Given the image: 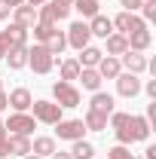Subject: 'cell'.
I'll return each instance as SVG.
<instances>
[{
	"label": "cell",
	"mask_w": 156,
	"mask_h": 159,
	"mask_svg": "<svg viewBox=\"0 0 156 159\" xmlns=\"http://www.w3.org/2000/svg\"><path fill=\"white\" fill-rule=\"evenodd\" d=\"M28 67H31L34 74H49V70L55 67V55H52L43 43H34V46H28Z\"/></svg>",
	"instance_id": "cell-1"
},
{
	"label": "cell",
	"mask_w": 156,
	"mask_h": 159,
	"mask_svg": "<svg viewBox=\"0 0 156 159\" xmlns=\"http://www.w3.org/2000/svg\"><path fill=\"white\" fill-rule=\"evenodd\" d=\"M52 98H55V104L61 110H71V107H80V89L74 83L58 80V83H52Z\"/></svg>",
	"instance_id": "cell-2"
},
{
	"label": "cell",
	"mask_w": 156,
	"mask_h": 159,
	"mask_svg": "<svg viewBox=\"0 0 156 159\" xmlns=\"http://www.w3.org/2000/svg\"><path fill=\"white\" fill-rule=\"evenodd\" d=\"M31 110H34L31 116L37 119V122H43V125H55L58 119H64L61 116V107L55 104V101H34Z\"/></svg>",
	"instance_id": "cell-3"
},
{
	"label": "cell",
	"mask_w": 156,
	"mask_h": 159,
	"mask_svg": "<svg viewBox=\"0 0 156 159\" xmlns=\"http://www.w3.org/2000/svg\"><path fill=\"white\" fill-rule=\"evenodd\" d=\"M6 125V135H34V129H37V119L31 116V113H12L9 122H3Z\"/></svg>",
	"instance_id": "cell-4"
},
{
	"label": "cell",
	"mask_w": 156,
	"mask_h": 159,
	"mask_svg": "<svg viewBox=\"0 0 156 159\" xmlns=\"http://www.w3.org/2000/svg\"><path fill=\"white\" fill-rule=\"evenodd\" d=\"M110 21H113L117 34H126V37H129V34H135V31H144V28H147V21L141 19V16H135V12H126V9L119 12L117 19H110Z\"/></svg>",
	"instance_id": "cell-5"
},
{
	"label": "cell",
	"mask_w": 156,
	"mask_h": 159,
	"mask_svg": "<svg viewBox=\"0 0 156 159\" xmlns=\"http://www.w3.org/2000/svg\"><path fill=\"white\" fill-rule=\"evenodd\" d=\"M71 16V6H64V3H43L37 6V21H49V25H58L61 19H67Z\"/></svg>",
	"instance_id": "cell-6"
},
{
	"label": "cell",
	"mask_w": 156,
	"mask_h": 159,
	"mask_svg": "<svg viewBox=\"0 0 156 159\" xmlns=\"http://www.w3.org/2000/svg\"><path fill=\"white\" fill-rule=\"evenodd\" d=\"M55 135H58V141H80L86 135V125H83V119H58Z\"/></svg>",
	"instance_id": "cell-7"
},
{
	"label": "cell",
	"mask_w": 156,
	"mask_h": 159,
	"mask_svg": "<svg viewBox=\"0 0 156 159\" xmlns=\"http://www.w3.org/2000/svg\"><path fill=\"white\" fill-rule=\"evenodd\" d=\"M119 64H122V67H126L129 74H138V77H141V74H144V70L150 67L147 55H144V52H132V49H126V52L119 55Z\"/></svg>",
	"instance_id": "cell-8"
},
{
	"label": "cell",
	"mask_w": 156,
	"mask_h": 159,
	"mask_svg": "<svg viewBox=\"0 0 156 159\" xmlns=\"http://www.w3.org/2000/svg\"><path fill=\"white\" fill-rule=\"evenodd\" d=\"M67 46H74V49H83V46H89V40H92V34H89V25L86 21H74L71 28H67Z\"/></svg>",
	"instance_id": "cell-9"
},
{
	"label": "cell",
	"mask_w": 156,
	"mask_h": 159,
	"mask_svg": "<svg viewBox=\"0 0 156 159\" xmlns=\"http://www.w3.org/2000/svg\"><path fill=\"white\" fill-rule=\"evenodd\" d=\"M6 101H9V107H12L16 113H28L31 104H34V95H31L25 86H19V89H12V92L6 95Z\"/></svg>",
	"instance_id": "cell-10"
},
{
	"label": "cell",
	"mask_w": 156,
	"mask_h": 159,
	"mask_svg": "<svg viewBox=\"0 0 156 159\" xmlns=\"http://www.w3.org/2000/svg\"><path fill=\"white\" fill-rule=\"evenodd\" d=\"M117 92L122 95V98H135L138 92H141V80H138V74L122 70V74L117 77Z\"/></svg>",
	"instance_id": "cell-11"
},
{
	"label": "cell",
	"mask_w": 156,
	"mask_h": 159,
	"mask_svg": "<svg viewBox=\"0 0 156 159\" xmlns=\"http://www.w3.org/2000/svg\"><path fill=\"white\" fill-rule=\"evenodd\" d=\"M12 21L31 31V28L37 25V6H28V3H21V6H12Z\"/></svg>",
	"instance_id": "cell-12"
},
{
	"label": "cell",
	"mask_w": 156,
	"mask_h": 159,
	"mask_svg": "<svg viewBox=\"0 0 156 159\" xmlns=\"http://www.w3.org/2000/svg\"><path fill=\"white\" fill-rule=\"evenodd\" d=\"M89 110L92 113H101V116H110L113 113V95L110 92H92V104H89Z\"/></svg>",
	"instance_id": "cell-13"
},
{
	"label": "cell",
	"mask_w": 156,
	"mask_h": 159,
	"mask_svg": "<svg viewBox=\"0 0 156 159\" xmlns=\"http://www.w3.org/2000/svg\"><path fill=\"white\" fill-rule=\"evenodd\" d=\"M0 37L6 40V46L12 49V46H28V28H21V25H9L6 31H0Z\"/></svg>",
	"instance_id": "cell-14"
},
{
	"label": "cell",
	"mask_w": 156,
	"mask_h": 159,
	"mask_svg": "<svg viewBox=\"0 0 156 159\" xmlns=\"http://www.w3.org/2000/svg\"><path fill=\"white\" fill-rule=\"evenodd\" d=\"M95 70L101 74V80H117L119 74H122V64H119V58H113V55H101Z\"/></svg>",
	"instance_id": "cell-15"
},
{
	"label": "cell",
	"mask_w": 156,
	"mask_h": 159,
	"mask_svg": "<svg viewBox=\"0 0 156 159\" xmlns=\"http://www.w3.org/2000/svg\"><path fill=\"white\" fill-rule=\"evenodd\" d=\"M89 34H92V37H110V34H113V21L107 19V16H101V12H98V16H92V19H89Z\"/></svg>",
	"instance_id": "cell-16"
},
{
	"label": "cell",
	"mask_w": 156,
	"mask_h": 159,
	"mask_svg": "<svg viewBox=\"0 0 156 159\" xmlns=\"http://www.w3.org/2000/svg\"><path fill=\"white\" fill-rule=\"evenodd\" d=\"M129 132H132V141H147L153 125L147 122V116H129Z\"/></svg>",
	"instance_id": "cell-17"
},
{
	"label": "cell",
	"mask_w": 156,
	"mask_h": 159,
	"mask_svg": "<svg viewBox=\"0 0 156 159\" xmlns=\"http://www.w3.org/2000/svg\"><path fill=\"white\" fill-rule=\"evenodd\" d=\"M6 147L12 156H28L31 153V138L28 135H6Z\"/></svg>",
	"instance_id": "cell-18"
},
{
	"label": "cell",
	"mask_w": 156,
	"mask_h": 159,
	"mask_svg": "<svg viewBox=\"0 0 156 159\" xmlns=\"http://www.w3.org/2000/svg\"><path fill=\"white\" fill-rule=\"evenodd\" d=\"M31 153L40 159H46V156H52L55 153V138H49V135H40V138L31 141Z\"/></svg>",
	"instance_id": "cell-19"
},
{
	"label": "cell",
	"mask_w": 156,
	"mask_h": 159,
	"mask_svg": "<svg viewBox=\"0 0 156 159\" xmlns=\"http://www.w3.org/2000/svg\"><path fill=\"white\" fill-rule=\"evenodd\" d=\"M6 64H9V70H21V67H28V46H12L9 52H6Z\"/></svg>",
	"instance_id": "cell-20"
},
{
	"label": "cell",
	"mask_w": 156,
	"mask_h": 159,
	"mask_svg": "<svg viewBox=\"0 0 156 159\" xmlns=\"http://www.w3.org/2000/svg\"><path fill=\"white\" fill-rule=\"evenodd\" d=\"M129 49L132 52H144V49H150V43H153V34L144 28V31H135V34H129Z\"/></svg>",
	"instance_id": "cell-21"
},
{
	"label": "cell",
	"mask_w": 156,
	"mask_h": 159,
	"mask_svg": "<svg viewBox=\"0 0 156 159\" xmlns=\"http://www.w3.org/2000/svg\"><path fill=\"white\" fill-rule=\"evenodd\" d=\"M101 55H104V52H101L98 46H83L80 55H77V64H80V67H98Z\"/></svg>",
	"instance_id": "cell-22"
},
{
	"label": "cell",
	"mask_w": 156,
	"mask_h": 159,
	"mask_svg": "<svg viewBox=\"0 0 156 159\" xmlns=\"http://www.w3.org/2000/svg\"><path fill=\"white\" fill-rule=\"evenodd\" d=\"M104 43H107V55H113V58H119L126 49H129V40H126V34H110V37H104Z\"/></svg>",
	"instance_id": "cell-23"
},
{
	"label": "cell",
	"mask_w": 156,
	"mask_h": 159,
	"mask_svg": "<svg viewBox=\"0 0 156 159\" xmlns=\"http://www.w3.org/2000/svg\"><path fill=\"white\" fill-rule=\"evenodd\" d=\"M77 80H83V89H89V92H98L101 89V74H98L95 67H83Z\"/></svg>",
	"instance_id": "cell-24"
},
{
	"label": "cell",
	"mask_w": 156,
	"mask_h": 159,
	"mask_svg": "<svg viewBox=\"0 0 156 159\" xmlns=\"http://www.w3.org/2000/svg\"><path fill=\"white\" fill-rule=\"evenodd\" d=\"M80 70H83V67L77 64V58H64V61L58 64V74H61L64 83H74V80L80 77Z\"/></svg>",
	"instance_id": "cell-25"
},
{
	"label": "cell",
	"mask_w": 156,
	"mask_h": 159,
	"mask_svg": "<svg viewBox=\"0 0 156 159\" xmlns=\"http://www.w3.org/2000/svg\"><path fill=\"white\" fill-rule=\"evenodd\" d=\"M83 125H86V132H104V129H107V116L86 110V116H83Z\"/></svg>",
	"instance_id": "cell-26"
},
{
	"label": "cell",
	"mask_w": 156,
	"mask_h": 159,
	"mask_svg": "<svg viewBox=\"0 0 156 159\" xmlns=\"http://www.w3.org/2000/svg\"><path fill=\"white\" fill-rule=\"evenodd\" d=\"M71 144H74V147H71V156L74 159H95V147H92V144H89V141H71Z\"/></svg>",
	"instance_id": "cell-27"
},
{
	"label": "cell",
	"mask_w": 156,
	"mask_h": 159,
	"mask_svg": "<svg viewBox=\"0 0 156 159\" xmlns=\"http://www.w3.org/2000/svg\"><path fill=\"white\" fill-rule=\"evenodd\" d=\"M43 46H46V49H49V52H52V55L58 58L61 52H64V46H67V37H64L61 31H55L52 37H49V40H46V43H43Z\"/></svg>",
	"instance_id": "cell-28"
},
{
	"label": "cell",
	"mask_w": 156,
	"mask_h": 159,
	"mask_svg": "<svg viewBox=\"0 0 156 159\" xmlns=\"http://www.w3.org/2000/svg\"><path fill=\"white\" fill-rule=\"evenodd\" d=\"M71 9H77L83 19H92V16H98V0H74Z\"/></svg>",
	"instance_id": "cell-29"
},
{
	"label": "cell",
	"mask_w": 156,
	"mask_h": 159,
	"mask_svg": "<svg viewBox=\"0 0 156 159\" xmlns=\"http://www.w3.org/2000/svg\"><path fill=\"white\" fill-rule=\"evenodd\" d=\"M31 31H34V37H37L40 43H46V40L52 37V34H55L58 28H55V25H49V21H37V25H34Z\"/></svg>",
	"instance_id": "cell-30"
},
{
	"label": "cell",
	"mask_w": 156,
	"mask_h": 159,
	"mask_svg": "<svg viewBox=\"0 0 156 159\" xmlns=\"http://www.w3.org/2000/svg\"><path fill=\"white\" fill-rule=\"evenodd\" d=\"M141 19L144 21H156V0H144V3H141Z\"/></svg>",
	"instance_id": "cell-31"
},
{
	"label": "cell",
	"mask_w": 156,
	"mask_h": 159,
	"mask_svg": "<svg viewBox=\"0 0 156 159\" xmlns=\"http://www.w3.org/2000/svg\"><path fill=\"white\" fill-rule=\"evenodd\" d=\"M129 116H132V113H122V110H113V113H110V125H113V132H117V129H122V125H129Z\"/></svg>",
	"instance_id": "cell-32"
},
{
	"label": "cell",
	"mask_w": 156,
	"mask_h": 159,
	"mask_svg": "<svg viewBox=\"0 0 156 159\" xmlns=\"http://www.w3.org/2000/svg\"><path fill=\"white\" fill-rule=\"evenodd\" d=\"M107 159H135V156H132V150H129V147L117 144V147H110V150H107Z\"/></svg>",
	"instance_id": "cell-33"
},
{
	"label": "cell",
	"mask_w": 156,
	"mask_h": 159,
	"mask_svg": "<svg viewBox=\"0 0 156 159\" xmlns=\"http://www.w3.org/2000/svg\"><path fill=\"white\" fill-rule=\"evenodd\" d=\"M141 3H144V0H119V6H122L126 12H138V9H141Z\"/></svg>",
	"instance_id": "cell-34"
},
{
	"label": "cell",
	"mask_w": 156,
	"mask_h": 159,
	"mask_svg": "<svg viewBox=\"0 0 156 159\" xmlns=\"http://www.w3.org/2000/svg\"><path fill=\"white\" fill-rule=\"evenodd\" d=\"M141 89H144V92H147V95L156 101V80H147V83H141Z\"/></svg>",
	"instance_id": "cell-35"
},
{
	"label": "cell",
	"mask_w": 156,
	"mask_h": 159,
	"mask_svg": "<svg viewBox=\"0 0 156 159\" xmlns=\"http://www.w3.org/2000/svg\"><path fill=\"white\" fill-rule=\"evenodd\" d=\"M9 12H12V6L6 0H0V19H9Z\"/></svg>",
	"instance_id": "cell-36"
},
{
	"label": "cell",
	"mask_w": 156,
	"mask_h": 159,
	"mask_svg": "<svg viewBox=\"0 0 156 159\" xmlns=\"http://www.w3.org/2000/svg\"><path fill=\"white\" fill-rule=\"evenodd\" d=\"M6 52H9V46H6V40H3V37H0V61H3V58H6Z\"/></svg>",
	"instance_id": "cell-37"
},
{
	"label": "cell",
	"mask_w": 156,
	"mask_h": 159,
	"mask_svg": "<svg viewBox=\"0 0 156 159\" xmlns=\"http://www.w3.org/2000/svg\"><path fill=\"white\" fill-rule=\"evenodd\" d=\"M49 159H74V156H71V153H61V150H55V153H52Z\"/></svg>",
	"instance_id": "cell-38"
},
{
	"label": "cell",
	"mask_w": 156,
	"mask_h": 159,
	"mask_svg": "<svg viewBox=\"0 0 156 159\" xmlns=\"http://www.w3.org/2000/svg\"><path fill=\"white\" fill-rule=\"evenodd\" d=\"M6 107H9V101H6V92H0V113H3Z\"/></svg>",
	"instance_id": "cell-39"
},
{
	"label": "cell",
	"mask_w": 156,
	"mask_h": 159,
	"mask_svg": "<svg viewBox=\"0 0 156 159\" xmlns=\"http://www.w3.org/2000/svg\"><path fill=\"white\" fill-rule=\"evenodd\" d=\"M144 153H147V156H144V159H156V147H147Z\"/></svg>",
	"instance_id": "cell-40"
},
{
	"label": "cell",
	"mask_w": 156,
	"mask_h": 159,
	"mask_svg": "<svg viewBox=\"0 0 156 159\" xmlns=\"http://www.w3.org/2000/svg\"><path fill=\"white\" fill-rule=\"evenodd\" d=\"M25 3H28V6H43L46 0H25Z\"/></svg>",
	"instance_id": "cell-41"
},
{
	"label": "cell",
	"mask_w": 156,
	"mask_h": 159,
	"mask_svg": "<svg viewBox=\"0 0 156 159\" xmlns=\"http://www.w3.org/2000/svg\"><path fill=\"white\" fill-rule=\"evenodd\" d=\"M0 141H6V125H3V119H0Z\"/></svg>",
	"instance_id": "cell-42"
},
{
	"label": "cell",
	"mask_w": 156,
	"mask_h": 159,
	"mask_svg": "<svg viewBox=\"0 0 156 159\" xmlns=\"http://www.w3.org/2000/svg\"><path fill=\"white\" fill-rule=\"evenodd\" d=\"M6 3H9V6H21L25 0H6Z\"/></svg>",
	"instance_id": "cell-43"
},
{
	"label": "cell",
	"mask_w": 156,
	"mask_h": 159,
	"mask_svg": "<svg viewBox=\"0 0 156 159\" xmlns=\"http://www.w3.org/2000/svg\"><path fill=\"white\" fill-rule=\"evenodd\" d=\"M55 3H64V6H74V0H55Z\"/></svg>",
	"instance_id": "cell-44"
},
{
	"label": "cell",
	"mask_w": 156,
	"mask_h": 159,
	"mask_svg": "<svg viewBox=\"0 0 156 159\" xmlns=\"http://www.w3.org/2000/svg\"><path fill=\"white\" fill-rule=\"evenodd\" d=\"M21 159H40V156H34V153H28V156H21Z\"/></svg>",
	"instance_id": "cell-45"
},
{
	"label": "cell",
	"mask_w": 156,
	"mask_h": 159,
	"mask_svg": "<svg viewBox=\"0 0 156 159\" xmlns=\"http://www.w3.org/2000/svg\"><path fill=\"white\" fill-rule=\"evenodd\" d=\"M0 92H3V80H0Z\"/></svg>",
	"instance_id": "cell-46"
}]
</instances>
